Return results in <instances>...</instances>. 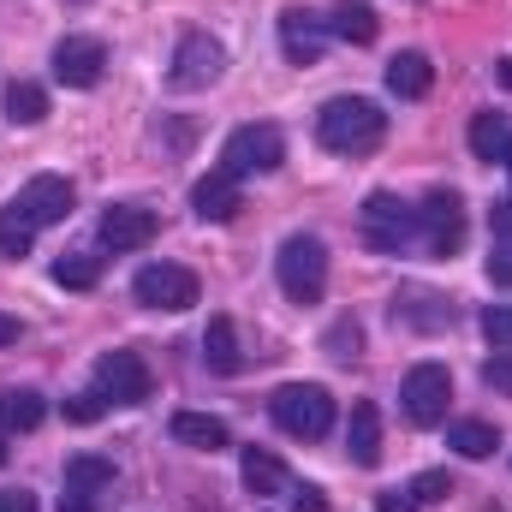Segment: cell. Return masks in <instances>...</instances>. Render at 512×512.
I'll list each match as a JSON object with an SVG mask.
<instances>
[{
    "label": "cell",
    "instance_id": "cell-1",
    "mask_svg": "<svg viewBox=\"0 0 512 512\" xmlns=\"http://www.w3.org/2000/svg\"><path fill=\"white\" fill-rule=\"evenodd\" d=\"M316 137H322V149H334V155H370L387 137V114L370 96H334V102L316 114Z\"/></svg>",
    "mask_w": 512,
    "mask_h": 512
},
{
    "label": "cell",
    "instance_id": "cell-2",
    "mask_svg": "<svg viewBox=\"0 0 512 512\" xmlns=\"http://www.w3.org/2000/svg\"><path fill=\"white\" fill-rule=\"evenodd\" d=\"M268 417L292 435V441H322L334 429V393L322 382H286L268 399Z\"/></svg>",
    "mask_w": 512,
    "mask_h": 512
},
{
    "label": "cell",
    "instance_id": "cell-3",
    "mask_svg": "<svg viewBox=\"0 0 512 512\" xmlns=\"http://www.w3.org/2000/svg\"><path fill=\"white\" fill-rule=\"evenodd\" d=\"M274 274H280V292L292 304H316L328 292V245L316 233H292L274 256Z\"/></svg>",
    "mask_w": 512,
    "mask_h": 512
},
{
    "label": "cell",
    "instance_id": "cell-4",
    "mask_svg": "<svg viewBox=\"0 0 512 512\" xmlns=\"http://www.w3.org/2000/svg\"><path fill=\"white\" fill-rule=\"evenodd\" d=\"M358 239L376 256H399L411 239H417V209L399 203L393 191H370L364 209H358Z\"/></svg>",
    "mask_w": 512,
    "mask_h": 512
},
{
    "label": "cell",
    "instance_id": "cell-5",
    "mask_svg": "<svg viewBox=\"0 0 512 512\" xmlns=\"http://www.w3.org/2000/svg\"><path fill=\"white\" fill-rule=\"evenodd\" d=\"M280 161H286V137H280V126H268V120L239 126L227 137V149H221V167H227L233 179H245V173H274Z\"/></svg>",
    "mask_w": 512,
    "mask_h": 512
},
{
    "label": "cell",
    "instance_id": "cell-6",
    "mask_svg": "<svg viewBox=\"0 0 512 512\" xmlns=\"http://www.w3.org/2000/svg\"><path fill=\"white\" fill-rule=\"evenodd\" d=\"M131 292H137L143 310H191L203 286H197V274L179 268V262H149V268H137Z\"/></svg>",
    "mask_w": 512,
    "mask_h": 512
},
{
    "label": "cell",
    "instance_id": "cell-7",
    "mask_svg": "<svg viewBox=\"0 0 512 512\" xmlns=\"http://www.w3.org/2000/svg\"><path fill=\"white\" fill-rule=\"evenodd\" d=\"M399 405H405V417L417 423V429H435V423H447V405H453V376L441 370V364H417L405 387H399Z\"/></svg>",
    "mask_w": 512,
    "mask_h": 512
},
{
    "label": "cell",
    "instance_id": "cell-8",
    "mask_svg": "<svg viewBox=\"0 0 512 512\" xmlns=\"http://www.w3.org/2000/svg\"><path fill=\"white\" fill-rule=\"evenodd\" d=\"M417 239L429 256H453L465 245V203L459 191H429L423 209H417Z\"/></svg>",
    "mask_w": 512,
    "mask_h": 512
},
{
    "label": "cell",
    "instance_id": "cell-9",
    "mask_svg": "<svg viewBox=\"0 0 512 512\" xmlns=\"http://www.w3.org/2000/svg\"><path fill=\"white\" fill-rule=\"evenodd\" d=\"M221 72H227V48L209 30L179 36V48H173V90H209V84H221Z\"/></svg>",
    "mask_w": 512,
    "mask_h": 512
},
{
    "label": "cell",
    "instance_id": "cell-10",
    "mask_svg": "<svg viewBox=\"0 0 512 512\" xmlns=\"http://www.w3.org/2000/svg\"><path fill=\"white\" fill-rule=\"evenodd\" d=\"M96 393L108 405H143L155 393V376H149V364L137 352H102L96 358Z\"/></svg>",
    "mask_w": 512,
    "mask_h": 512
},
{
    "label": "cell",
    "instance_id": "cell-11",
    "mask_svg": "<svg viewBox=\"0 0 512 512\" xmlns=\"http://www.w3.org/2000/svg\"><path fill=\"white\" fill-rule=\"evenodd\" d=\"M102 72H108L102 36H60V42H54V78H60L66 90H96Z\"/></svg>",
    "mask_w": 512,
    "mask_h": 512
},
{
    "label": "cell",
    "instance_id": "cell-12",
    "mask_svg": "<svg viewBox=\"0 0 512 512\" xmlns=\"http://www.w3.org/2000/svg\"><path fill=\"white\" fill-rule=\"evenodd\" d=\"M280 48H286L292 66H316L328 54V18H316L304 6H286L280 12Z\"/></svg>",
    "mask_w": 512,
    "mask_h": 512
},
{
    "label": "cell",
    "instance_id": "cell-13",
    "mask_svg": "<svg viewBox=\"0 0 512 512\" xmlns=\"http://www.w3.org/2000/svg\"><path fill=\"white\" fill-rule=\"evenodd\" d=\"M96 233H102L108 251H143L155 239V209H143V203H108Z\"/></svg>",
    "mask_w": 512,
    "mask_h": 512
},
{
    "label": "cell",
    "instance_id": "cell-14",
    "mask_svg": "<svg viewBox=\"0 0 512 512\" xmlns=\"http://www.w3.org/2000/svg\"><path fill=\"white\" fill-rule=\"evenodd\" d=\"M72 203H78V191H72V179H60V173H36V179L24 185V197H18V209H24L36 227L66 221V215H72Z\"/></svg>",
    "mask_w": 512,
    "mask_h": 512
},
{
    "label": "cell",
    "instance_id": "cell-15",
    "mask_svg": "<svg viewBox=\"0 0 512 512\" xmlns=\"http://www.w3.org/2000/svg\"><path fill=\"white\" fill-rule=\"evenodd\" d=\"M393 322H405L417 334H441L453 322V304L441 292H429V286H399L393 292Z\"/></svg>",
    "mask_w": 512,
    "mask_h": 512
},
{
    "label": "cell",
    "instance_id": "cell-16",
    "mask_svg": "<svg viewBox=\"0 0 512 512\" xmlns=\"http://www.w3.org/2000/svg\"><path fill=\"white\" fill-rule=\"evenodd\" d=\"M191 209H197V221H233L239 209H245V197H239V179L227 173V167H215V173H203L197 185H191Z\"/></svg>",
    "mask_w": 512,
    "mask_h": 512
},
{
    "label": "cell",
    "instance_id": "cell-17",
    "mask_svg": "<svg viewBox=\"0 0 512 512\" xmlns=\"http://www.w3.org/2000/svg\"><path fill=\"white\" fill-rule=\"evenodd\" d=\"M387 90H393L399 102H423V96L435 90V66H429V54H417V48L393 54V60H387Z\"/></svg>",
    "mask_w": 512,
    "mask_h": 512
},
{
    "label": "cell",
    "instance_id": "cell-18",
    "mask_svg": "<svg viewBox=\"0 0 512 512\" xmlns=\"http://www.w3.org/2000/svg\"><path fill=\"white\" fill-rule=\"evenodd\" d=\"M346 453H352V465H382V411L370 405V399H358L352 405V423H346Z\"/></svg>",
    "mask_w": 512,
    "mask_h": 512
},
{
    "label": "cell",
    "instance_id": "cell-19",
    "mask_svg": "<svg viewBox=\"0 0 512 512\" xmlns=\"http://www.w3.org/2000/svg\"><path fill=\"white\" fill-rule=\"evenodd\" d=\"M328 36H340V42H352V48H370V42L382 36V18H376L370 0H340V6L328 12Z\"/></svg>",
    "mask_w": 512,
    "mask_h": 512
},
{
    "label": "cell",
    "instance_id": "cell-20",
    "mask_svg": "<svg viewBox=\"0 0 512 512\" xmlns=\"http://www.w3.org/2000/svg\"><path fill=\"white\" fill-rule=\"evenodd\" d=\"M203 364H209L215 376H239V370H245V352H239V328H233V316H209V328H203Z\"/></svg>",
    "mask_w": 512,
    "mask_h": 512
},
{
    "label": "cell",
    "instance_id": "cell-21",
    "mask_svg": "<svg viewBox=\"0 0 512 512\" xmlns=\"http://www.w3.org/2000/svg\"><path fill=\"white\" fill-rule=\"evenodd\" d=\"M48 417V399L36 387H0V435H30Z\"/></svg>",
    "mask_w": 512,
    "mask_h": 512
},
{
    "label": "cell",
    "instance_id": "cell-22",
    "mask_svg": "<svg viewBox=\"0 0 512 512\" xmlns=\"http://www.w3.org/2000/svg\"><path fill=\"white\" fill-rule=\"evenodd\" d=\"M173 441H179V447H197V453H221L233 435H227V423L209 417V411H173Z\"/></svg>",
    "mask_w": 512,
    "mask_h": 512
},
{
    "label": "cell",
    "instance_id": "cell-23",
    "mask_svg": "<svg viewBox=\"0 0 512 512\" xmlns=\"http://www.w3.org/2000/svg\"><path fill=\"white\" fill-rule=\"evenodd\" d=\"M102 489H114V459H96V453H78V459H66V495H102Z\"/></svg>",
    "mask_w": 512,
    "mask_h": 512
},
{
    "label": "cell",
    "instance_id": "cell-24",
    "mask_svg": "<svg viewBox=\"0 0 512 512\" xmlns=\"http://www.w3.org/2000/svg\"><path fill=\"white\" fill-rule=\"evenodd\" d=\"M507 114H495V108H483V114H471V155L477 161H507Z\"/></svg>",
    "mask_w": 512,
    "mask_h": 512
},
{
    "label": "cell",
    "instance_id": "cell-25",
    "mask_svg": "<svg viewBox=\"0 0 512 512\" xmlns=\"http://www.w3.org/2000/svg\"><path fill=\"white\" fill-rule=\"evenodd\" d=\"M6 120H12V126H42V120H48V90L30 84V78L6 84Z\"/></svg>",
    "mask_w": 512,
    "mask_h": 512
},
{
    "label": "cell",
    "instance_id": "cell-26",
    "mask_svg": "<svg viewBox=\"0 0 512 512\" xmlns=\"http://www.w3.org/2000/svg\"><path fill=\"white\" fill-rule=\"evenodd\" d=\"M447 447H453L459 459H489V453L501 447V435H495V423L465 417V423H453V429H447Z\"/></svg>",
    "mask_w": 512,
    "mask_h": 512
},
{
    "label": "cell",
    "instance_id": "cell-27",
    "mask_svg": "<svg viewBox=\"0 0 512 512\" xmlns=\"http://www.w3.org/2000/svg\"><path fill=\"white\" fill-rule=\"evenodd\" d=\"M239 471H245V489H251V495H274V489L286 483V471H280V459H274L268 447H245Z\"/></svg>",
    "mask_w": 512,
    "mask_h": 512
},
{
    "label": "cell",
    "instance_id": "cell-28",
    "mask_svg": "<svg viewBox=\"0 0 512 512\" xmlns=\"http://www.w3.org/2000/svg\"><path fill=\"white\" fill-rule=\"evenodd\" d=\"M96 280H102V256L66 251L60 262H54V286H66V292H90Z\"/></svg>",
    "mask_w": 512,
    "mask_h": 512
},
{
    "label": "cell",
    "instance_id": "cell-29",
    "mask_svg": "<svg viewBox=\"0 0 512 512\" xmlns=\"http://www.w3.org/2000/svg\"><path fill=\"white\" fill-rule=\"evenodd\" d=\"M30 245H36V221L18 203H6L0 209V256H30Z\"/></svg>",
    "mask_w": 512,
    "mask_h": 512
},
{
    "label": "cell",
    "instance_id": "cell-30",
    "mask_svg": "<svg viewBox=\"0 0 512 512\" xmlns=\"http://www.w3.org/2000/svg\"><path fill=\"white\" fill-rule=\"evenodd\" d=\"M322 352H328V358H340V364L364 358V328H358V316H340V322L322 334Z\"/></svg>",
    "mask_w": 512,
    "mask_h": 512
},
{
    "label": "cell",
    "instance_id": "cell-31",
    "mask_svg": "<svg viewBox=\"0 0 512 512\" xmlns=\"http://www.w3.org/2000/svg\"><path fill=\"white\" fill-rule=\"evenodd\" d=\"M405 489H411V501H417V507H435V501H447V495H453V477H447V471H423V477H411Z\"/></svg>",
    "mask_w": 512,
    "mask_h": 512
},
{
    "label": "cell",
    "instance_id": "cell-32",
    "mask_svg": "<svg viewBox=\"0 0 512 512\" xmlns=\"http://www.w3.org/2000/svg\"><path fill=\"white\" fill-rule=\"evenodd\" d=\"M483 334L495 352H512V304H489L483 310Z\"/></svg>",
    "mask_w": 512,
    "mask_h": 512
},
{
    "label": "cell",
    "instance_id": "cell-33",
    "mask_svg": "<svg viewBox=\"0 0 512 512\" xmlns=\"http://www.w3.org/2000/svg\"><path fill=\"white\" fill-rule=\"evenodd\" d=\"M102 411H108V399H102L96 387H90V393H72V399H66V423H96Z\"/></svg>",
    "mask_w": 512,
    "mask_h": 512
},
{
    "label": "cell",
    "instance_id": "cell-34",
    "mask_svg": "<svg viewBox=\"0 0 512 512\" xmlns=\"http://www.w3.org/2000/svg\"><path fill=\"white\" fill-rule=\"evenodd\" d=\"M483 387H495V393H507V399H512V352L483 358Z\"/></svg>",
    "mask_w": 512,
    "mask_h": 512
},
{
    "label": "cell",
    "instance_id": "cell-35",
    "mask_svg": "<svg viewBox=\"0 0 512 512\" xmlns=\"http://www.w3.org/2000/svg\"><path fill=\"white\" fill-rule=\"evenodd\" d=\"M489 233H495V251H512V203L489 209Z\"/></svg>",
    "mask_w": 512,
    "mask_h": 512
},
{
    "label": "cell",
    "instance_id": "cell-36",
    "mask_svg": "<svg viewBox=\"0 0 512 512\" xmlns=\"http://www.w3.org/2000/svg\"><path fill=\"white\" fill-rule=\"evenodd\" d=\"M376 512H417V501H411V489H382Z\"/></svg>",
    "mask_w": 512,
    "mask_h": 512
},
{
    "label": "cell",
    "instance_id": "cell-37",
    "mask_svg": "<svg viewBox=\"0 0 512 512\" xmlns=\"http://www.w3.org/2000/svg\"><path fill=\"white\" fill-rule=\"evenodd\" d=\"M292 512H328V501H322V489L298 483V489H292Z\"/></svg>",
    "mask_w": 512,
    "mask_h": 512
},
{
    "label": "cell",
    "instance_id": "cell-38",
    "mask_svg": "<svg viewBox=\"0 0 512 512\" xmlns=\"http://www.w3.org/2000/svg\"><path fill=\"white\" fill-rule=\"evenodd\" d=\"M0 512H36V495L30 489H0Z\"/></svg>",
    "mask_w": 512,
    "mask_h": 512
},
{
    "label": "cell",
    "instance_id": "cell-39",
    "mask_svg": "<svg viewBox=\"0 0 512 512\" xmlns=\"http://www.w3.org/2000/svg\"><path fill=\"white\" fill-rule=\"evenodd\" d=\"M489 280L495 286H512V251H489Z\"/></svg>",
    "mask_w": 512,
    "mask_h": 512
},
{
    "label": "cell",
    "instance_id": "cell-40",
    "mask_svg": "<svg viewBox=\"0 0 512 512\" xmlns=\"http://www.w3.org/2000/svg\"><path fill=\"white\" fill-rule=\"evenodd\" d=\"M0 346H18V316H0Z\"/></svg>",
    "mask_w": 512,
    "mask_h": 512
},
{
    "label": "cell",
    "instance_id": "cell-41",
    "mask_svg": "<svg viewBox=\"0 0 512 512\" xmlns=\"http://www.w3.org/2000/svg\"><path fill=\"white\" fill-rule=\"evenodd\" d=\"M60 512H96V507H90V495H66V501H60Z\"/></svg>",
    "mask_w": 512,
    "mask_h": 512
},
{
    "label": "cell",
    "instance_id": "cell-42",
    "mask_svg": "<svg viewBox=\"0 0 512 512\" xmlns=\"http://www.w3.org/2000/svg\"><path fill=\"white\" fill-rule=\"evenodd\" d=\"M495 78H501V90H512V54L501 60V66H495Z\"/></svg>",
    "mask_w": 512,
    "mask_h": 512
},
{
    "label": "cell",
    "instance_id": "cell-43",
    "mask_svg": "<svg viewBox=\"0 0 512 512\" xmlns=\"http://www.w3.org/2000/svg\"><path fill=\"white\" fill-rule=\"evenodd\" d=\"M0 465H6V435H0Z\"/></svg>",
    "mask_w": 512,
    "mask_h": 512
},
{
    "label": "cell",
    "instance_id": "cell-44",
    "mask_svg": "<svg viewBox=\"0 0 512 512\" xmlns=\"http://www.w3.org/2000/svg\"><path fill=\"white\" fill-rule=\"evenodd\" d=\"M507 167H512V143H507Z\"/></svg>",
    "mask_w": 512,
    "mask_h": 512
},
{
    "label": "cell",
    "instance_id": "cell-45",
    "mask_svg": "<svg viewBox=\"0 0 512 512\" xmlns=\"http://www.w3.org/2000/svg\"><path fill=\"white\" fill-rule=\"evenodd\" d=\"M66 6H84V0H66Z\"/></svg>",
    "mask_w": 512,
    "mask_h": 512
}]
</instances>
